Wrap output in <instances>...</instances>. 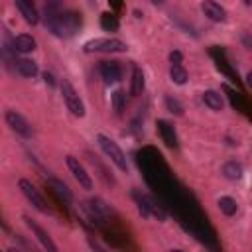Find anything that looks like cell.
<instances>
[{
  "label": "cell",
  "mask_w": 252,
  "mask_h": 252,
  "mask_svg": "<svg viewBox=\"0 0 252 252\" xmlns=\"http://www.w3.org/2000/svg\"><path fill=\"white\" fill-rule=\"evenodd\" d=\"M18 187H20V191H22L24 197L32 203V207H33L35 211H39V213H47V207H45V203H43V197L37 193V189L32 185V181H28V179H20V181H18Z\"/></svg>",
  "instance_id": "52a82bcc"
},
{
  "label": "cell",
  "mask_w": 252,
  "mask_h": 252,
  "mask_svg": "<svg viewBox=\"0 0 252 252\" xmlns=\"http://www.w3.org/2000/svg\"><path fill=\"white\" fill-rule=\"evenodd\" d=\"M100 75H102L104 83L110 85V83L120 81L122 69H120V65H118L116 61H102V63H100Z\"/></svg>",
  "instance_id": "30bf717a"
},
{
  "label": "cell",
  "mask_w": 252,
  "mask_h": 252,
  "mask_svg": "<svg viewBox=\"0 0 252 252\" xmlns=\"http://www.w3.org/2000/svg\"><path fill=\"white\" fill-rule=\"evenodd\" d=\"M169 77H171V81H173L175 85H185V83H187V71H185V67H183L181 63H171V67H169Z\"/></svg>",
  "instance_id": "ffe728a7"
},
{
  "label": "cell",
  "mask_w": 252,
  "mask_h": 252,
  "mask_svg": "<svg viewBox=\"0 0 252 252\" xmlns=\"http://www.w3.org/2000/svg\"><path fill=\"white\" fill-rule=\"evenodd\" d=\"M85 53H126L128 45L116 37H94L83 45Z\"/></svg>",
  "instance_id": "7a4b0ae2"
},
{
  "label": "cell",
  "mask_w": 252,
  "mask_h": 252,
  "mask_svg": "<svg viewBox=\"0 0 252 252\" xmlns=\"http://www.w3.org/2000/svg\"><path fill=\"white\" fill-rule=\"evenodd\" d=\"M169 61H171V63H179V61H181V53H179V51L169 53Z\"/></svg>",
  "instance_id": "d4e9b609"
},
{
  "label": "cell",
  "mask_w": 252,
  "mask_h": 252,
  "mask_svg": "<svg viewBox=\"0 0 252 252\" xmlns=\"http://www.w3.org/2000/svg\"><path fill=\"white\" fill-rule=\"evenodd\" d=\"M65 161H67V167H69V171L73 173V177L79 181V185L83 187V189H93V179H91V173L85 169V165L75 158V156H67L65 158Z\"/></svg>",
  "instance_id": "8992f818"
},
{
  "label": "cell",
  "mask_w": 252,
  "mask_h": 252,
  "mask_svg": "<svg viewBox=\"0 0 252 252\" xmlns=\"http://www.w3.org/2000/svg\"><path fill=\"white\" fill-rule=\"evenodd\" d=\"M246 83H248V87L252 89V71H250V73L246 75Z\"/></svg>",
  "instance_id": "4316f807"
},
{
  "label": "cell",
  "mask_w": 252,
  "mask_h": 252,
  "mask_svg": "<svg viewBox=\"0 0 252 252\" xmlns=\"http://www.w3.org/2000/svg\"><path fill=\"white\" fill-rule=\"evenodd\" d=\"M43 79H45V83L53 85V77H51V73H43Z\"/></svg>",
  "instance_id": "484cf974"
},
{
  "label": "cell",
  "mask_w": 252,
  "mask_h": 252,
  "mask_svg": "<svg viewBox=\"0 0 252 252\" xmlns=\"http://www.w3.org/2000/svg\"><path fill=\"white\" fill-rule=\"evenodd\" d=\"M96 142H98V146H100V150L104 152V156L118 167V169H122V171H128V161H126V156H124V152L120 150V146L114 142V140H110L108 136H104V134H98L96 136Z\"/></svg>",
  "instance_id": "3957f363"
},
{
  "label": "cell",
  "mask_w": 252,
  "mask_h": 252,
  "mask_svg": "<svg viewBox=\"0 0 252 252\" xmlns=\"http://www.w3.org/2000/svg\"><path fill=\"white\" fill-rule=\"evenodd\" d=\"M14 49L18 53H30L35 49V39L30 35V33H20L16 39H14Z\"/></svg>",
  "instance_id": "9a60e30c"
},
{
  "label": "cell",
  "mask_w": 252,
  "mask_h": 252,
  "mask_svg": "<svg viewBox=\"0 0 252 252\" xmlns=\"http://www.w3.org/2000/svg\"><path fill=\"white\" fill-rule=\"evenodd\" d=\"M217 205H219L220 213H222V215H226V217H232V215L238 211V203H236L232 197H220Z\"/></svg>",
  "instance_id": "44dd1931"
},
{
  "label": "cell",
  "mask_w": 252,
  "mask_h": 252,
  "mask_svg": "<svg viewBox=\"0 0 252 252\" xmlns=\"http://www.w3.org/2000/svg\"><path fill=\"white\" fill-rule=\"evenodd\" d=\"M24 220H26V224H28V228L33 232V236L37 238V242L45 248V252H57V246H55V242H53V238L49 236V232L43 228V226H39L37 222H33L30 217H24Z\"/></svg>",
  "instance_id": "ba28073f"
},
{
  "label": "cell",
  "mask_w": 252,
  "mask_h": 252,
  "mask_svg": "<svg viewBox=\"0 0 252 252\" xmlns=\"http://www.w3.org/2000/svg\"><path fill=\"white\" fill-rule=\"evenodd\" d=\"M16 8L20 10V14L24 16V20L28 24L33 26V24L39 22V14H37V10H35V6L32 2H28V0H16Z\"/></svg>",
  "instance_id": "7c38bea8"
},
{
  "label": "cell",
  "mask_w": 252,
  "mask_h": 252,
  "mask_svg": "<svg viewBox=\"0 0 252 252\" xmlns=\"http://www.w3.org/2000/svg\"><path fill=\"white\" fill-rule=\"evenodd\" d=\"M203 102H205L211 110H215V112H220L222 106H224V100H222L220 93H217V91H213V89H209V91L203 93Z\"/></svg>",
  "instance_id": "4fadbf2b"
},
{
  "label": "cell",
  "mask_w": 252,
  "mask_h": 252,
  "mask_svg": "<svg viewBox=\"0 0 252 252\" xmlns=\"http://www.w3.org/2000/svg\"><path fill=\"white\" fill-rule=\"evenodd\" d=\"M59 89H61V94H63V100H65L67 110H69L73 116H77V118L85 116V104H83L81 96L77 94V91L73 89V85H71L67 79H63V81L59 83Z\"/></svg>",
  "instance_id": "277c9868"
},
{
  "label": "cell",
  "mask_w": 252,
  "mask_h": 252,
  "mask_svg": "<svg viewBox=\"0 0 252 252\" xmlns=\"http://www.w3.org/2000/svg\"><path fill=\"white\" fill-rule=\"evenodd\" d=\"M6 124H8L18 136H22V138H32V136H33L32 124H30L22 114H18L16 110H6Z\"/></svg>",
  "instance_id": "5b68a950"
},
{
  "label": "cell",
  "mask_w": 252,
  "mask_h": 252,
  "mask_svg": "<svg viewBox=\"0 0 252 252\" xmlns=\"http://www.w3.org/2000/svg\"><path fill=\"white\" fill-rule=\"evenodd\" d=\"M242 173H244V169H242V165L236 159H230V161H226L222 165V175L226 179H230V181H238L242 177Z\"/></svg>",
  "instance_id": "d6986e66"
},
{
  "label": "cell",
  "mask_w": 252,
  "mask_h": 252,
  "mask_svg": "<svg viewBox=\"0 0 252 252\" xmlns=\"http://www.w3.org/2000/svg\"><path fill=\"white\" fill-rule=\"evenodd\" d=\"M14 69L22 77H35L37 75V65L32 59H18V61H14Z\"/></svg>",
  "instance_id": "2e32d148"
},
{
  "label": "cell",
  "mask_w": 252,
  "mask_h": 252,
  "mask_svg": "<svg viewBox=\"0 0 252 252\" xmlns=\"http://www.w3.org/2000/svg\"><path fill=\"white\" fill-rule=\"evenodd\" d=\"M171 252H183V250H171Z\"/></svg>",
  "instance_id": "83f0119b"
},
{
  "label": "cell",
  "mask_w": 252,
  "mask_h": 252,
  "mask_svg": "<svg viewBox=\"0 0 252 252\" xmlns=\"http://www.w3.org/2000/svg\"><path fill=\"white\" fill-rule=\"evenodd\" d=\"M134 199H136V203H138V209H140V213H142V217H158V220H163L165 219V213L161 211V207H158L148 195H140V193H134Z\"/></svg>",
  "instance_id": "9c48e42d"
},
{
  "label": "cell",
  "mask_w": 252,
  "mask_h": 252,
  "mask_svg": "<svg viewBox=\"0 0 252 252\" xmlns=\"http://www.w3.org/2000/svg\"><path fill=\"white\" fill-rule=\"evenodd\" d=\"M89 211H91V215H93L94 219H108V217H110L108 205H106L102 199H98V197H94V199L89 201Z\"/></svg>",
  "instance_id": "5bb4252c"
},
{
  "label": "cell",
  "mask_w": 252,
  "mask_h": 252,
  "mask_svg": "<svg viewBox=\"0 0 252 252\" xmlns=\"http://www.w3.org/2000/svg\"><path fill=\"white\" fill-rule=\"evenodd\" d=\"M201 10L213 22H224L226 20V10L220 4H217V2H203L201 4Z\"/></svg>",
  "instance_id": "8fae6325"
},
{
  "label": "cell",
  "mask_w": 252,
  "mask_h": 252,
  "mask_svg": "<svg viewBox=\"0 0 252 252\" xmlns=\"http://www.w3.org/2000/svg\"><path fill=\"white\" fill-rule=\"evenodd\" d=\"M124 106H126V94H124V91L118 89L112 93V108H114L116 116H120L124 112Z\"/></svg>",
  "instance_id": "7402d4cb"
},
{
  "label": "cell",
  "mask_w": 252,
  "mask_h": 252,
  "mask_svg": "<svg viewBox=\"0 0 252 252\" xmlns=\"http://www.w3.org/2000/svg\"><path fill=\"white\" fill-rule=\"evenodd\" d=\"M110 16H112V14H102V28H106V30H108V28H112V30L116 28V20L110 18Z\"/></svg>",
  "instance_id": "cb8c5ba5"
},
{
  "label": "cell",
  "mask_w": 252,
  "mask_h": 252,
  "mask_svg": "<svg viewBox=\"0 0 252 252\" xmlns=\"http://www.w3.org/2000/svg\"><path fill=\"white\" fill-rule=\"evenodd\" d=\"M165 104H167V110H169L171 114H177V116L183 114V106H181V102H179L177 98L167 96V98H165Z\"/></svg>",
  "instance_id": "603a6c76"
},
{
  "label": "cell",
  "mask_w": 252,
  "mask_h": 252,
  "mask_svg": "<svg viewBox=\"0 0 252 252\" xmlns=\"http://www.w3.org/2000/svg\"><path fill=\"white\" fill-rule=\"evenodd\" d=\"M49 185H51V189H53V193L61 199V201H65V203H71L73 201V195H71V189L61 181V179H55V177H51L49 179Z\"/></svg>",
  "instance_id": "ac0fdd59"
},
{
  "label": "cell",
  "mask_w": 252,
  "mask_h": 252,
  "mask_svg": "<svg viewBox=\"0 0 252 252\" xmlns=\"http://www.w3.org/2000/svg\"><path fill=\"white\" fill-rule=\"evenodd\" d=\"M144 87H146L144 73H142L140 67L134 65V69H132V81H130V93H132V96L142 94V93H144Z\"/></svg>",
  "instance_id": "e0dca14e"
},
{
  "label": "cell",
  "mask_w": 252,
  "mask_h": 252,
  "mask_svg": "<svg viewBox=\"0 0 252 252\" xmlns=\"http://www.w3.org/2000/svg\"><path fill=\"white\" fill-rule=\"evenodd\" d=\"M81 20L75 12H53L49 10L45 16V26L49 28L51 33L59 35V37H69L77 32Z\"/></svg>",
  "instance_id": "6da1fadb"
}]
</instances>
